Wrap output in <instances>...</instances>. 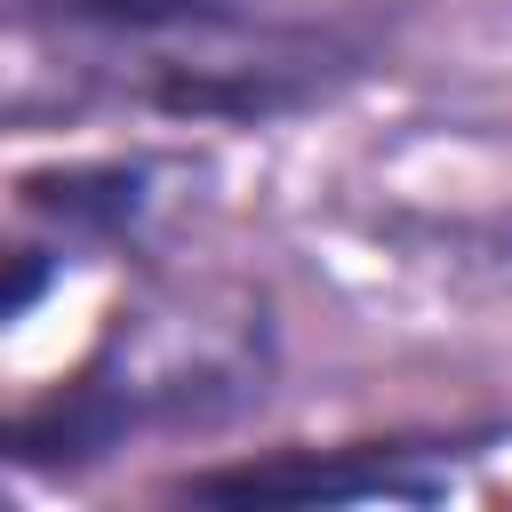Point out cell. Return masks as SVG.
I'll return each instance as SVG.
<instances>
[{"label":"cell","instance_id":"cell-1","mask_svg":"<svg viewBox=\"0 0 512 512\" xmlns=\"http://www.w3.org/2000/svg\"><path fill=\"white\" fill-rule=\"evenodd\" d=\"M248 392H264V320L248 304H144L56 400V448H112L128 424H216Z\"/></svg>","mask_w":512,"mask_h":512},{"label":"cell","instance_id":"cell-3","mask_svg":"<svg viewBox=\"0 0 512 512\" xmlns=\"http://www.w3.org/2000/svg\"><path fill=\"white\" fill-rule=\"evenodd\" d=\"M64 24H96L112 40H176L192 24H216L224 0H48Z\"/></svg>","mask_w":512,"mask_h":512},{"label":"cell","instance_id":"cell-2","mask_svg":"<svg viewBox=\"0 0 512 512\" xmlns=\"http://www.w3.org/2000/svg\"><path fill=\"white\" fill-rule=\"evenodd\" d=\"M408 448H384V456H360L352 464H232V472H200L192 496H232V504H336V496H440L448 472L432 464H400Z\"/></svg>","mask_w":512,"mask_h":512}]
</instances>
